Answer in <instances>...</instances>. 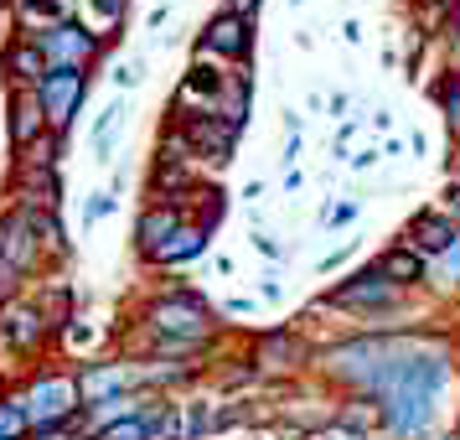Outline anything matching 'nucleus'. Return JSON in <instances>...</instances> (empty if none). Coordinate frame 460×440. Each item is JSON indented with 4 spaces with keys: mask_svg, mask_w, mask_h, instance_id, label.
<instances>
[{
    "mask_svg": "<svg viewBox=\"0 0 460 440\" xmlns=\"http://www.w3.org/2000/svg\"><path fill=\"white\" fill-rule=\"evenodd\" d=\"M37 99H42V114L52 125H67L73 104L84 99V73L78 67H52L42 84H37Z\"/></svg>",
    "mask_w": 460,
    "mask_h": 440,
    "instance_id": "nucleus-1",
    "label": "nucleus"
},
{
    "mask_svg": "<svg viewBox=\"0 0 460 440\" xmlns=\"http://www.w3.org/2000/svg\"><path fill=\"white\" fill-rule=\"evenodd\" d=\"M37 47H42L58 67H78V63L93 58V31H84V26H52V31H42Z\"/></svg>",
    "mask_w": 460,
    "mask_h": 440,
    "instance_id": "nucleus-2",
    "label": "nucleus"
},
{
    "mask_svg": "<svg viewBox=\"0 0 460 440\" xmlns=\"http://www.w3.org/2000/svg\"><path fill=\"white\" fill-rule=\"evenodd\" d=\"M67 399H73V383H63V378H42V383L31 389V399H26V415L37 419V425H52V419L67 415Z\"/></svg>",
    "mask_w": 460,
    "mask_h": 440,
    "instance_id": "nucleus-3",
    "label": "nucleus"
},
{
    "mask_svg": "<svg viewBox=\"0 0 460 440\" xmlns=\"http://www.w3.org/2000/svg\"><path fill=\"white\" fill-rule=\"evenodd\" d=\"M208 47H217V52H243L249 47V26L238 22V16H217L208 26Z\"/></svg>",
    "mask_w": 460,
    "mask_h": 440,
    "instance_id": "nucleus-4",
    "label": "nucleus"
},
{
    "mask_svg": "<svg viewBox=\"0 0 460 440\" xmlns=\"http://www.w3.org/2000/svg\"><path fill=\"white\" fill-rule=\"evenodd\" d=\"M414 238L424 244V249H450V244H456V229L424 212V218H414Z\"/></svg>",
    "mask_w": 460,
    "mask_h": 440,
    "instance_id": "nucleus-5",
    "label": "nucleus"
},
{
    "mask_svg": "<svg viewBox=\"0 0 460 440\" xmlns=\"http://www.w3.org/2000/svg\"><path fill=\"white\" fill-rule=\"evenodd\" d=\"M119 383H125V368H104V373H84L78 394H84L88 404H99V399H104L109 389H119Z\"/></svg>",
    "mask_w": 460,
    "mask_h": 440,
    "instance_id": "nucleus-6",
    "label": "nucleus"
},
{
    "mask_svg": "<svg viewBox=\"0 0 460 440\" xmlns=\"http://www.w3.org/2000/svg\"><path fill=\"white\" fill-rule=\"evenodd\" d=\"M155 321H161V327H176V332H202V311H187V306H161V311H155Z\"/></svg>",
    "mask_w": 460,
    "mask_h": 440,
    "instance_id": "nucleus-7",
    "label": "nucleus"
},
{
    "mask_svg": "<svg viewBox=\"0 0 460 440\" xmlns=\"http://www.w3.org/2000/svg\"><path fill=\"white\" fill-rule=\"evenodd\" d=\"M11 73H16V78H37V84H42L47 73H42V52H37V42L11 52Z\"/></svg>",
    "mask_w": 460,
    "mask_h": 440,
    "instance_id": "nucleus-8",
    "label": "nucleus"
},
{
    "mask_svg": "<svg viewBox=\"0 0 460 440\" xmlns=\"http://www.w3.org/2000/svg\"><path fill=\"white\" fill-rule=\"evenodd\" d=\"M336 301H347V306H362V301H388V291H383L377 280H367V285H347V291L336 295Z\"/></svg>",
    "mask_w": 460,
    "mask_h": 440,
    "instance_id": "nucleus-9",
    "label": "nucleus"
},
{
    "mask_svg": "<svg viewBox=\"0 0 460 440\" xmlns=\"http://www.w3.org/2000/svg\"><path fill=\"white\" fill-rule=\"evenodd\" d=\"M37 125H42V109L37 104H16V140H31Z\"/></svg>",
    "mask_w": 460,
    "mask_h": 440,
    "instance_id": "nucleus-10",
    "label": "nucleus"
},
{
    "mask_svg": "<svg viewBox=\"0 0 460 440\" xmlns=\"http://www.w3.org/2000/svg\"><path fill=\"white\" fill-rule=\"evenodd\" d=\"M383 274H398V280H414V274H419V259H414V254H388V259H383Z\"/></svg>",
    "mask_w": 460,
    "mask_h": 440,
    "instance_id": "nucleus-11",
    "label": "nucleus"
},
{
    "mask_svg": "<svg viewBox=\"0 0 460 440\" xmlns=\"http://www.w3.org/2000/svg\"><path fill=\"white\" fill-rule=\"evenodd\" d=\"M202 249V233H176V244L161 249V259H181V254H197Z\"/></svg>",
    "mask_w": 460,
    "mask_h": 440,
    "instance_id": "nucleus-12",
    "label": "nucleus"
},
{
    "mask_svg": "<svg viewBox=\"0 0 460 440\" xmlns=\"http://www.w3.org/2000/svg\"><path fill=\"white\" fill-rule=\"evenodd\" d=\"M22 419H26V409L5 404V409H0V440H11V436H16V430H22Z\"/></svg>",
    "mask_w": 460,
    "mask_h": 440,
    "instance_id": "nucleus-13",
    "label": "nucleus"
},
{
    "mask_svg": "<svg viewBox=\"0 0 460 440\" xmlns=\"http://www.w3.org/2000/svg\"><path fill=\"white\" fill-rule=\"evenodd\" d=\"M104 440H146V425H114V430H104Z\"/></svg>",
    "mask_w": 460,
    "mask_h": 440,
    "instance_id": "nucleus-14",
    "label": "nucleus"
},
{
    "mask_svg": "<svg viewBox=\"0 0 460 440\" xmlns=\"http://www.w3.org/2000/svg\"><path fill=\"white\" fill-rule=\"evenodd\" d=\"M11 337H16V342L26 347V342L37 337V332H31V316H11Z\"/></svg>",
    "mask_w": 460,
    "mask_h": 440,
    "instance_id": "nucleus-15",
    "label": "nucleus"
},
{
    "mask_svg": "<svg viewBox=\"0 0 460 440\" xmlns=\"http://www.w3.org/2000/svg\"><path fill=\"white\" fill-rule=\"evenodd\" d=\"M445 274H460V249H456V254H445Z\"/></svg>",
    "mask_w": 460,
    "mask_h": 440,
    "instance_id": "nucleus-16",
    "label": "nucleus"
},
{
    "mask_svg": "<svg viewBox=\"0 0 460 440\" xmlns=\"http://www.w3.org/2000/svg\"><path fill=\"white\" fill-rule=\"evenodd\" d=\"M233 5H238V11H253V5H259V0H233Z\"/></svg>",
    "mask_w": 460,
    "mask_h": 440,
    "instance_id": "nucleus-17",
    "label": "nucleus"
},
{
    "mask_svg": "<svg viewBox=\"0 0 460 440\" xmlns=\"http://www.w3.org/2000/svg\"><path fill=\"white\" fill-rule=\"evenodd\" d=\"M450 197H456V208H460V187H450Z\"/></svg>",
    "mask_w": 460,
    "mask_h": 440,
    "instance_id": "nucleus-18",
    "label": "nucleus"
}]
</instances>
